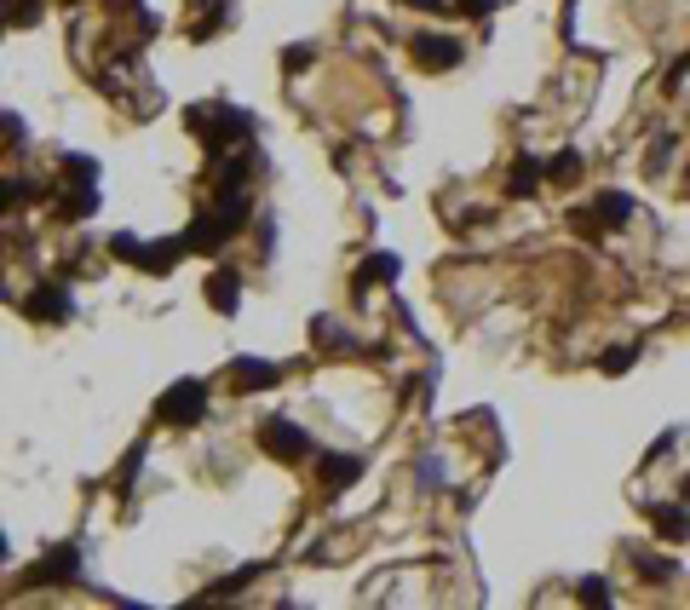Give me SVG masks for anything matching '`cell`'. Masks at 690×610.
Masks as SVG:
<instances>
[{
    "label": "cell",
    "instance_id": "5bb4252c",
    "mask_svg": "<svg viewBox=\"0 0 690 610\" xmlns=\"http://www.w3.org/2000/svg\"><path fill=\"white\" fill-rule=\"evenodd\" d=\"M593 213H598V219H604V225H627V213H633V202H627L621 190H604Z\"/></svg>",
    "mask_w": 690,
    "mask_h": 610
},
{
    "label": "cell",
    "instance_id": "ac0fdd59",
    "mask_svg": "<svg viewBox=\"0 0 690 610\" xmlns=\"http://www.w3.org/2000/svg\"><path fill=\"white\" fill-rule=\"evenodd\" d=\"M581 599H587V605H610V587L598 582V576H587V582H581Z\"/></svg>",
    "mask_w": 690,
    "mask_h": 610
},
{
    "label": "cell",
    "instance_id": "6da1fadb",
    "mask_svg": "<svg viewBox=\"0 0 690 610\" xmlns=\"http://www.w3.org/2000/svg\"><path fill=\"white\" fill-rule=\"evenodd\" d=\"M190 133L207 144V150H225V144H248L259 133V121L236 104H196L190 110Z\"/></svg>",
    "mask_w": 690,
    "mask_h": 610
},
{
    "label": "cell",
    "instance_id": "44dd1931",
    "mask_svg": "<svg viewBox=\"0 0 690 610\" xmlns=\"http://www.w3.org/2000/svg\"><path fill=\"white\" fill-rule=\"evenodd\" d=\"M403 6H420V12H449L443 0H403Z\"/></svg>",
    "mask_w": 690,
    "mask_h": 610
},
{
    "label": "cell",
    "instance_id": "d6986e66",
    "mask_svg": "<svg viewBox=\"0 0 690 610\" xmlns=\"http://www.w3.org/2000/svg\"><path fill=\"white\" fill-rule=\"evenodd\" d=\"M282 64H288V70H305V64H311V47H288L282 52Z\"/></svg>",
    "mask_w": 690,
    "mask_h": 610
},
{
    "label": "cell",
    "instance_id": "ffe728a7",
    "mask_svg": "<svg viewBox=\"0 0 690 610\" xmlns=\"http://www.w3.org/2000/svg\"><path fill=\"white\" fill-rule=\"evenodd\" d=\"M489 6H495V0H460V12H466V18H489Z\"/></svg>",
    "mask_w": 690,
    "mask_h": 610
},
{
    "label": "cell",
    "instance_id": "9a60e30c",
    "mask_svg": "<svg viewBox=\"0 0 690 610\" xmlns=\"http://www.w3.org/2000/svg\"><path fill=\"white\" fill-rule=\"evenodd\" d=\"M633 564H639V576H650V582H667V576H673V559H656V553H633Z\"/></svg>",
    "mask_w": 690,
    "mask_h": 610
},
{
    "label": "cell",
    "instance_id": "e0dca14e",
    "mask_svg": "<svg viewBox=\"0 0 690 610\" xmlns=\"http://www.w3.org/2000/svg\"><path fill=\"white\" fill-rule=\"evenodd\" d=\"M598 369H604V375H621V369H633V346H616V352L604 357Z\"/></svg>",
    "mask_w": 690,
    "mask_h": 610
},
{
    "label": "cell",
    "instance_id": "8fae6325",
    "mask_svg": "<svg viewBox=\"0 0 690 610\" xmlns=\"http://www.w3.org/2000/svg\"><path fill=\"white\" fill-rule=\"evenodd\" d=\"M230 380H236L242 392H259V386H276V363H259V357H242V363L230 369Z\"/></svg>",
    "mask_w": 690,
    "mask_h": 610
},
{
    "label": "cell",
    "instance_id": "277c9868",
    "mask_svg": "<svg viewBox=\"0 0 690 610\" xmlns=\"http://www.w3.org/2000/svg\"><path fill=\"white\" fill-rule=\"evenodd\" d=\"M156 415L167 426H196L207 415V386H202V380H179V386L156 403Z\"/></svg>",
    "mask_w": 690,
    "mask_h": 610
},
{
    "label": "cell",
    "instance_id": "8992f818",
    "mask_svg": "<svg viewBox=\"0 0 690 610\" xmlns=\"http://www.w3.org/2000/svg\"><path fill=\"white\" fill-rule=\"evenodd\" d=\"M69 311H75V294H69L64 282H41V288L23 300V317H35V323H64Z\"/></svg>",
    "mask_w": 690,
    "mask_h": 610
},
{
    "label": "cell",
    "instance_id": "9c48e42d",
    "mask_svg": "<svg viewBox=\"0 0 690 610\" xmlns=\"http://www.w3.org/2000/svg\"><path fill=\"white\" fill-rule=\"evenodd\" d=\"M311 340H317L328 357L357 352V340H351V329H340V317H317V323H311Z\"/></svg>",
    "mask_w": 690,
    "mask_h": 610
},
{
    "label": "cell",
    "instance_id": "30bf717a",
    "mask_svg": "<svg viewBox=\"0 0 690 610\" xmlns=\"http://www.w3.org/2000/svg\"><path fill=\"white\" fill-rule=\"evenodd\" d=\"M236 300H242V277H236V271H213V277H207V305H213V311H236Z\"/></svg>",
    "mask_w": 690,
    "mask_h": 610
},
{
    "label": "cell",
    "instance_id": "5b68a950",
    "mask_svg": "<svg viewBox=\"0 0 690 610\" xmlns=\"http://www.w3.org/2000/svg\"><path fill=\"white\" fill-rule=\"evenodd\" d=\"M75 576H81V553H75V547H52L41 564L23 570V587H64V582H75Z\"/></svg>",
    "mask_w": 690,
    "mask_h": 610
},
{
    "label": "cell",
    "instance_id": "52a82bcc",
    "mask_svg": "<svg viewBox=\"0 0 690 610\" xmlns=\"http://www.w3.org/2000/svg\"><path fill=\"white\" fill-rule=\"evenodd\" d=\"M414 58H420V70H455L466 47L455 35H414Z\"/></svg>",
    "mask_w": 690,
    "mask_h": 610
},
{
    "label": "cell",
    "instance_id": "7a4b0ae2",
    "mask_svg": "<svg viewBox=\"0 0 690 610\" xmlns=\"http://www.w3.org/2000/svg\"><path fill=\"white\" fill-rule=\"evenodd\" d=\"M110 254H121V259H133L138 271H173L179 265V254H190V242L184 236H167V242H138V236H110Z\"/></svg>",
    "mask_w": 690,
    "mask_h": 610
},
{
    "label": "cell",
    "instance_id": "ba28073f",
    "mask_svg": "<svg viewBox=\"0 0 690 610\" xmlns=\"http://www.w3.org/2000/svg\"><path fill=\"white\" fill-rule=\"evenodd\" d=\"M357 472H363V455H322V449H317L322 490H345V484H357Z\"/></svg>",
    "mask_w": 690,
    "mask_h": 610
},
{
    "label": "cell",
    "instance_id": "3957f363",
    "mask_svg": "<svg viewBox=\"0 0 690 610\" xmlns=\"http://www.w3.org/2000/svg\"><path fill=\"white\" fill-rule=\"evenodd\" d=\"M259 444H265V455H276V461H317V438H311L305 426L282 421V415H271V421L259 426Z\"/></svg>",
    "mask_w": 690,
    "mask_h": 610
},
{
    "label": "cell",
    "instance_id": "2e32d148",
    "mask_svg": "<svg viewBox=\"0 0 690 610\" xmlns=\"http://www.w3.org/2000/svg\"><path fill=\"white\" fill-rule=\"evenodd\" d=\"M552 179L564 185V179H581V150H564L558 162H552Z\"/></svg>",
    "mask_w": 690,
    "mask_h": 610
},
{
    "label": "cell",
    "instance_id": "7c38bea8",
    "mask_svg": "<svg viewBox=\"0 0 690 610\" xmlns=\"http://www.w3.org/2000/svg\"><path fill=\"white\" fill-rule=\"evenodd\" d=\"M397 271H403V265H397V254H368V265L357 271V294H368L374 282H397Z\"/></svg>",
    "mask_w": 690,
    "mask_h": 610
},
{
    "label": "cell",
    "instance_id": "4fadbf2b",
    "mask_svg": "<svg viewBox=\"0 0 690 610\" xmlns=\"http://www.w3.org/2000/svg\"><path fill=\"white\" fill-rule=\"evenodd\" d=\"M656 530H662V541H685L690 536V513L685 507H656Z\"/></svg>",
    "mask_w": 690,
    "mask_h": 610
}]
</instances>
